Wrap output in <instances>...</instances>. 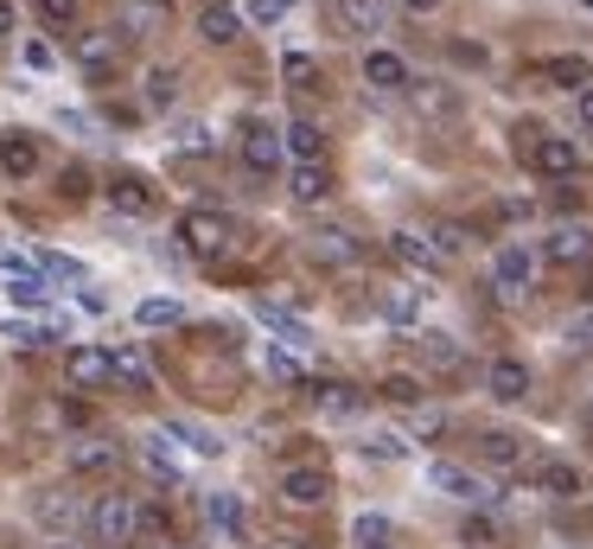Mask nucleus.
Returning a JSON list of instances; mask_svg holds the SVG:
<instances>
[{
	"mask_svg": "<svg viewBox=\"0 0 593 549\" xmlns=\"http://www.w3.org/2000/svg\"><path fill=\"white\" fill-rule=\"evenodd\" d=\"M32 7H39L45 27H71V20H78V0H32Z\"/></svg>",
	"mask_w": 593,
	"mask_h": 549,
	"instance_id": "58836bf2",
	"label": "nucleus"
},
{
	"mask_svg": "<svg viewBox=\"0 0 593 549\" xmlns=\"http://www.w3.org/2000/svg\"><path fill=\"white\" fill-rule=\"evenodd\" d=\"M243 160H249V173H275V166H282V134H268L256 122L249 141H243Z\"/></svg>",
	"mask_w": 593,
	"mask_h": 549,
	"instance_id": "5701e85b",
	"label": "nucleus"
},
{
	"mask_svg": "<svg viewBox=\"0 0 593 549\" xmlns=\"http://www.w3.org/2000/svg\"><path fill=\"white\" fill-rule=\"evenodd\" d=\"M282 498L313 511V505H326V498H333V479H326L319 467H294V472H282Z\"/></svg>",
	"mask_w": 593,
	"mask_h": 549,
	"instance_id": "1a4fd4ad",
	"label": "nucleus"
},
{
	"mask_svg": "<svg viewBox=\"0 0 593 549\" xmlns=\"http://www.w3.org/2000/svg\"><path fill=\"white\" fill-rule=\"evenodd\" d=\"M180 319H185V307L180 301H166V294L134 307V326H141V333H166V326H180Z\"/></svg>",
	"mask_w": 593,
	"mask_h": 549,
	"instance_id": "393cba45",
	"label": "nucleus"
},
{
	"mask_svg": "<svg viewBox=\"0 0 593 549\" xmlns=\"http://www.w3.org/2000/svg\"><path fill=\"white\" fill-rule=\"evenodd\" d=\"M141 460H147V467L160 472V479H180V454H173V447H166V435H147V441H141Z\"/></svg>",
	"mask_w": 593,
	"mask_h": 549,
	"instance_id": "c756f323",
	"label": "nucleus"
},
{
	"mask_svg": "<svg viewBox=\"0 0 593 549\" xmlns=\"http://www.w3.org/2000/svg\"><path fill=\"white\" fill-rule=\"evenodd\" d=\"M333 20L345 32L370 39V32H384V0H333Z\"/></svg>",
	"mask_w": 593,
	"mask_h": 549,
	"instance_id": "4468645a",
	"label": "nucleus"
},
{
	"mask_svg": "<svg viewBox=\"0 0 593 549\" xmlns=\"http://www.w3.org/2000/svg\"><path fill=\"white\" fill-rule=\"evenodd\" d=\"M402 7H409V13H434L440 0H402Z\"/></svg>",
	"mask_w": 593,
	"mask_h": 549,
	"instance_id": "603ef678",
	"label": "nucleus"
},
{
	"mask_svg": "<svg viewBox=\"0 0 593 549\" xmlns=\"http://www.w3.org/2000/svg\"><path fill=\"white\" fill-rule=\"evenodd\" d=\"M428 486L447 492V498H460V505H491V498H498V486H491L485 472L453 467V460H434V467H428Z\"/></svg>",
	"mask_w": 593,
	"mask_h": 549,
	"instance_id": "20e7f679",
	"label": "nucleus"
},
{
	"mask_svg": "<svg viewBox=\"0 0 593 549\" xmlns=\"http://www.w3.org/2000/svg\"><path fill=\"white\" fill-rule=\"evenodd\" d=\"M384 319L389 326H415V319H421V288H389L384 294Z\"/></svg>",
	"mask_w": 593,
	"mask_h": 549,
	"instance_id": "a878e982",
	"label": "nucleus"
},
{
	"mask_svg": "<svg viewBox=\"0 0 593 549\" xmlns=\"http://www.w3.org/2000/svg\"><path fill=\"white\" fill-rule=\"evenodd\" d=\"M294 13V0H249V27H282Z\"/></svg>",
	"mask_w": 593,
	"mask_h": 549,
	"instance_id": "e433bc0d",
	"label": "nucleus"
},
{
	"mask_svg": "<svg viewBox=\"0 0 593 549\" xmlns=\"http://www.w3.org/2000/svg\"><path fill=\"white\" fill-rule=\"evenodd\" d=\"M20 58H27V71H58V52L45 45V39H27V52Z\"/></svg>",
	"mask_w": 593,
	"mask_h": 549,
	"instance_id": "a19ab883",
	"label": "nucleus"
},
{
	"mask_svg": "<svg viewBox=\"0 0 593 549\" xmlns=\"http://www.w3.org/2000/svg\"><path fill=\"white\" fill-rule=\"evenodd\" d=\"M109 467H115V447H103V441L78 447V472H109Z\"/></svg>",
	"mask_w": 593,
	"mask_h": 549,
	"instance_id": "ea45409f",
	"label": "nucleus"
},
{
	"mask_svg": "<svg viewBox=\"0 0 593 549\" xmlns=\"http://www.w3.org/2000/svg\"><path fill=\"white\" fill-rule=\"evenodd\" d=\"M587 7H593V0H587Z\"/></svg>",
	"mask_w": 593,
	"mask_h": 549,
	"instance_id": "864d4df0",
	"label": "nucleus"
},
{
	"mask_svg": "<svg viewBox=\"0 0 593 549\" xmlns=\"http://www.w3.org/2000/svg\"><path fill=\"white\" fill-rule=\"evenodd\" d=\"M0 268H7V275H32V256H20L13 243H0Z\"/></svg>",
	"mask_w": 593,
	"mask_h": 549,
	"instance_id": "c03bdc74",
	"label": "nucleus"
},
{
	"mask_svg": "<svg viewBox=\"0 0 593 549\" xmlns=\"http://www.w3.org/2000/svg\"><path fill=\"white\" fill-rule=\"evenodd\" d=\"M78 58H83V64H90V71H109V58H115V45H109L103 32H90V39H83V45H78Z\"/></svg>",
	"mask_w": 593,
	"mask_h": 549,
	"instance_id": "4c0bfd02",
	"label": "nucleus"
},
{
	"mask_svg": "<svg viewBox=\"0 0 593 549\" xmlns=\"http://www.w3.org/2000/svg\"><path fill=\"white\" fill-rule=\"evenodd\" d=\"M39 523H45L52 537H64V530H83V523H90V505H83L78 492H58V498H45V505H39Z\"/></svg>",
	"mask_w": 593,
	"mask_h": 549,
	"instance_id": "f8f14e48",
	"label": "nucleus"
},
{
	"mask_svg": "<svg viewBox=\"0 0 593 549\" xmlns=\"http://www.w3.org/2000/svg\"><path fill=\"white\" fill-rule=\"evenodd\" d=\"M7 301L39 314V307H52V301H58V288L45 282V275H39V268H32V275H13V282H7Z\"/></svg>",
	"mask_w": 593,
	"mask_h": 549,
	"instance_id": "412c9836",
	"label": "nucleus"
},
{
	"mask_svg": "<svg viewBox=\"0 0 593 549\" xmlns=\"http://www.w3.org/2000/svg\"><path fill=\"white\" fill-rule=\"evenodd\" d=\"M109 199H115V211H129V217H147V211H154V192H147L141 180H115Z\"/></svg>",
	"mask_w": 593,
	"mask_h": 549,
	"instance_id": "cd10ccee",
	"label": "nucleus"
},
{
	"mask_svg": "<svg viewBox=\"0 0 593 549\" xmlns=\"http://www.w3.org/2000/svg\"><path fill=\"white\" fill-rule=\"evenodd\" d=\"M549 78L562 83V90H574V96H581V90L593 83V64H587V58H555V64H549Z\"/></svg>",
	"mask_w": 593,
	"mask_h": 549,
	"instance_id": "7c9ffc66",
	"label": "nucleus"
},
{
	"mask_svg": "<svg viewBox=\"0 0 593 549\" xmlns=\"http://www.w3.org/2000/svg\"><path fill=\"white\" fill-rule=\"evenodd\" d=\"M198 511H205V523L217 530V537H243V498L236 492H205Z\"/></svg>",
	"mask_w": 593,
	"mask_h": 549,
	"instance_id": "2eb2a0df",
	"label": "nucleus"
},
{
	"mask_svg": "<svg viewBox=\"0 0 593 549\" xmlns=\"http://www.w3.org/2000/svg\"><path fill=\"white\" fill-rule=\"evenodd\" d=\"M485 384L498 403H523L530 396V370H523V358H498V365L485 370Z\"/></svg>",
	"mask_w": 593,
	"mask_h": 549,
	"instance_id": "f3484780",
	"label": "nucleus"
},
{
	"mask_svg": "<svg viewBox=\"0 0 593 549\" xmlns=\"http://www.w3.org/2000/svg\"><path fill=\"white\" fill-rule=\"evenodd\" d=\"M166 441L192 447V454H205V460H217V454H224V441H217V435H211L205 421H166Z\"/></svg>",
	"mask_w": 593,
	"mask_h": 549,
	"instance_id": "b1692460",
	"label": "nucleus"
},
{
	"mask_svg": "<svg viewBox=\"0 0 593 549\" xmlns=\"http://www.w3.org/2000/svg\"><path fill=\"white\" fill-rule=\"evenodd\" d=\"M384 537H389V518H384V511H364V518H351V543H358V549H384Z\"/></svg>",
	"mask_w": 593,
	"mask_h": 549,
	"instance_id": "2f4dec72",
	"label": "nucleus"
},
{
	"mask_svg": "<svg viewBox=\"0 0 593 549\" xmlns=\"http://www.w3.org/2000/svg\"><path fill=\"white\" fill-rule=\"evenodd\" d=\"M364 454H370V460H409V435H389V428H377V435L364 441Z\"/></svg>",
	"mask_w": 593,
	"mask_h": 549,
	"instance_id": "f704fd0d",
	"label": "nucleus"
},
{
	"mask_svg": "<svg viewBox=\"0 0 593 549\" xmlns=\"http://www.w3.org/2000/svg\"><path fill=\"white\" fill-rule=\"evenodd\" d=\"M115 377H134V384H147V365H141V352H115Z\"/></svg>",
	"mask_w": 593,
	"mask_h": 549,
	"instance_id": "37998d69",
	"label": "nucleus"
},
{
	"mask_svg": "<svg viewBox=\"0 0 593 549\" xmlns=\"http://www.w3.org/2000/svg\"><path fill=\"white\" fill-rule=\"evenodd\" d=\"M231 236H236V224L224 217V211H185V224H180V243L198 262H217L224 250H231Z\"/></svg>",
	"mask_w": 593,
	"mask_h": 549,
	"instance_id": "f03ea898",
	"label": "nucleus"
},
{
	"mask_svg": "<svg viewBox=\"0 0 593 549\" xmlns=\"http://www.w3.org/2000/svg\"><path fill=\"white\" fill-rule=\"evenodd\" d=\"M549 262H587L593 256V236L581 231V224H562V231H549Z\"/></svg>",
	"mask_w": 593,
	"mask_h": 549,
	"instance_id": "4be33fe9",
	"label": "nucleus"
},
{
	"mask_svg": "<svg viewBox=\"0 0 593 549\" xmlns=\"http://www.w3.org/2000/svg\"><path fill=\"white\" fill-rule=\"evenodd\" d=\"M83 537L90 543H103V549H122L141 537V505H134L129 492H109L90 505V523H83Z\"/></svg>",
	"mask_w": 593,
	"mask_h": 549,
	"instance_id": "f257e3e1",
	"label": "nucleus"
},
{
	"mask_svg": "<svg viewBox=\"0 0 593 549\" xmlns=\"http://www.w3.org/2000/svg\"><path fill=\"white\" fill-rule=\"evenodd\" d=\"M287 192H294L300 205H319V199L333 192V173H326V160H300V166H287Z\"/></svg>",
	"mask_w": 593,
	"mask_h": 549,
	"instance_id": "ddd939ff",
	"label": "nucleus"
},
{
	"mask_svg": "<svg viewBox=\"0 0 593 549\" xmlns=\"http://www.w3.org/2000/svg\"><path fill=\"white\" fill-rule=\"evenodd\" d=\"M64 370H71V384H78V390H103L109 377H115V358H109L103 345H78Z\"/></svg>",
	"mask_w": 593,
	"mask_h": 549,
	"instance_id": "6e6552de",
	"label": "nucleus"
},
{
	"mask_svg": "<svg viewBox=\"0 0 593 549\" xmlns=\"http://www.w3.org/2000/svg\"><path fill=\"white\" fill-rule=\"evenodd\" d=\"M530 166H536L542 180H568V173H581V148L568 134H536L530 141Z\"/></svg>",
	"mask_w": 593,
	"mask_h": 549,
	"instance_id": "39448f33",
	"label": "nucleus"
},
{
	"mask_svg": "<svg viewBox=\"0 0 593 549\" xmlns=\"http://www.w3.org/2000/svg\"><path fill=\"white\" fill-rule=\"evenodd\" d=\"M574 115H581V129L593 134V83H587V90H581V96H574Z\"/></svg>",
	"mask_w": 593,
	"mask_h": 549,
	"instance_id": "8fccbe9b",
	"label": "nucleus"
},
{
	"mask_svg": "<svg viewBox=\"0 0 593 549\" xmlns=\"http://www.w3.org/2000/svg\"><path fill=\"white\" fill-rule=\"evenodd\" d=\"M173 96H180V71H173V64H160L154 78H147V103H154V109H166Z\"/></svg>",
	"mask_w": 593,
	"mask_h": 549,
	"instance_id": "c9c22d12",
	"label": "nucleus"
},
{
	"mask_svg": "<svg viewBox=\"0 0 593 549\" xmlns=\"http://www.w3.org/2000/svg\"><path fill=\"white\" fill-rule=\"evenodd\" d=\"M268 370H275V377H287V384H294V377H300V365H294V358H287V352H268Z\"/></svg>",
	"mask_w": 593,
	"mask_h": 549,
	"instance_id": "09e8293b",
	"label": "nucleus"
},
{
	"mask_svg": "<svg viewBox=\"0 0 593 549\" xmlns=\"http://www.w3.org/2000/svg\"><path fill=\"white\" fill-rule=\"evenodd\" d=\"M313 256L333 262V268H345V262H358V243H351L345 231H319V236H313Z\"/></svg>",
	"mask_w": 593,
	"mask_h": 549,
	"instance_id": "c85d7f7f",
	"label": "nucleus"
},
{
	"mask_svg": "<svg viewBox=\"0 0 593 549\" xmlns=\"http://www.w3.org/2000/svg\"><path fill=\"white\" fill-rule=\"evenodd\" d=\"M364 83H370V90H409L402 52H364Z\"/></svg>",
	"mask_w": 593,
	"mask_h": 549,
	"instance_id": "dca6fc26",
	"label": "nucleus"
},
{
	"mask_svg": "<svg viewBox=\"0 0 593 549\" xmlns=\"http://www.w3.org/2000/svg\"><path fill=\"white\" fill-rule=\"evenodd\" d=\"M389 256L402 262V268H415V275H440V268H447V262H440V250L421 231H396V236H389Z\"/></svg>",
	"mask_w": 593,
	"mask_h": 549,
	"instance_id": "423d86ee",
	"label": "nucleus"
},
{
	"mask_svg": "<svg viewBox=\"0 0 593 549\" xmlns=\"http://www.w3.org/2000/svg\"><path fill=\"white\" fill-rule=\"evenodd\" d=\"M7 32H13V7H7V0H0V39H7Z\"/></svg>",
	"mask_w": 593,
	"mask_h": 549,
	"instance_id": "3c124183",
	"label": "nucleus"
},
{
	"mask_svg": "<svg viewBox=\"0 0 593 549\" xmlns=\"http://www.w3.org/2000/svg\"><path fill=\"white\" fill-rule=\"evenodd\" d=\"M491 282H498L504 301H523L530 282H536V250H530V243H504V250L491 256Z\"/></svg>",
	"mask_w": 593,
	"mask_h": 549,
	"instance_id": "7ed1b4c3",
	"label": "nucleus"
},
{
	"mask_svg": "<svg viewBox=\"0 0 593 549\" xmlns=\"http://www.w3.org/2000/svg\"><path fill=\"white\" fill-rule=\"evenodd\" d=\"M32 268H39L45 282H83V262L64 256V250H39V256H32Z\"/></svg>",
	"mask_w": 593,
	"mask_h": 549,
	"instance_id": "bb28decb",
	"label": "nucleus"
},
{
	"mask_svg": "<svg viewBox=\"0 0 593 549\" xmlns=\"http://www.w3.org/2000/svg\"><path fill=\"white\" fill-rule=\"evenodd\" d=\"M384 396H389V403H415L421 390H415V377H389V384H384Z\"/></svg>",
	"mask_w": 593,
	"mask_h": 549,
	"instance_id": "49530a36",
	"label": "nucleus"
},
{
	"mask_svg": "<svg viewBox=\"0 0 593 549\" xmlns=\"http://www.w3.org/2000/svg\"><path fill=\"white\" fill-rule=\"evenodd\" d=\"M141 537H166V511L160 505H141Z\"/></svg>",
	"mask_w": 593,
	"mask_h": 549,
	"instance_id": "a18cd8bd",
	"label": "nucleus"
},
{
	"mask_svg": "<svg viewBox=\"0 0 593 549\" xmlns=\"http://www.w3.org/2000/svg\"><path fill=\"white\" fill-rule=\"evenodd\" d=\"M428 243H434V250H440V262H447V256H460V243H466V236L453 231V224H440V231L428 236Z\"/></svg>",
	"mask_w": 593,
	"mask_h": 549,
	"instance_id": "79ce46f5",
	"label": "nucleus"
},
{
	"mask_svg": "<svg viewBox=\"0 0 593 549\" xmlns=\"http://www.w3.org/2000/svg\"><path fill=\"white\" fill-rule=\"evenodd\" d=\"M32 166H39V141L20 134V129H7L0 134V173H7V180H32Z\"/></svg>",
	"mask_w": 593,
	"mask_h": 549,
	"instance_id": "9b49d317",
	"label": "nucleus"
},
{
	"mask_svg": "<svg viewBox=\"0 0 593 549\" xmlns=\"http://www.w3.org/2000/svg\"><path fill=\"white\" fill-rule=\"evenodd\" d=\"M256 319H262V326H268V333H275V345H282V352H300V358H307V352H313V326H307V319L282 314V307H268V301H262V307H256Z\"/></svg>",
	"mask_w": 593,
	"mask_h": 549,
	"instance_id": "0eeeda50",
	"label": "nucleus"
},
{
	"mask_svg": "<svg viewBox=\"0 0 593 549\" xmlns=\"http://www.w3.org/2000/svg\"><path fill=\"white\" fill-rule=\"evenodd\" d=\"M485 460H491V467H523V441L498 428V435H485Z\"/></svg>",
	"mask_w": 593,
	"mask_h": 549,
	"instance_id": "72a5a7b5",
	"label": "nucleus"
},
{
	"mask_svg": "<svg viewBox=\"0 0 593 549\" xmlns=\"http://www.w3.org/2000/svg\"><path fill=\"white\" fill-rule=\"evenodd\" d=\"M282 154L294 160V166L326 154V134H319V122H287V129H282Z\"/></svg>",
	"mask_w": 593,
	"mask_h": 549,
	"instance_id": "aec40b11",
	"label": "nucleus"
},
{
	"mask_svg": "<svg viewBox=\"0 0 593 549\" xmlns=\"http://www.w3.org/2000/svg\"><path fill=\"white\" fill-rule=\"evenodd\" d=\"M313 403H319V416H326V421L364 416V396L351 390V384H313Z\"/></svg>",
	"mask_w": 593,
	"mask_h": 549,
	"instance_id": "a211bd4d",
	"label": "nucleus"
},
{
	"mask_svg": "<svg viewBox=\"0 0 593 549\" xmlns=\"http://www.w3.org/2000/svg\"><path fill=\"white\" fill-rule=\"evenodd\" d=\"M421 358H428L434 370H453L460 365V345L447 339V333H421Z\"/></svg>",
	"mask_w": 593,
	"mask_h": 549,
	"instance_id": "473e14b6",
	"label": "nucleus"
},
{
	"mask_svg": "<svg viewBox=\"0 0 593 549\" xmlns=\"http://www.w3.org/2000/svg\"><path fill=\"white\" fill-rule=\"evenodd\" d=\"M282 71H287V78H294V83H313V78H319V71H313V58H300V52L287 58Z\"/></svg>",
	"mask_w": 593,
	"mask_h": 549,
	"instance_id": "de8ad7c7",
	"label": "nucleus"
},
{
	"mask_svg": "<svg viewBox=\"0 0 593 549\" xmlns=\"http://www.w3.org/2000/svg\"><path fill=\"white\" fill-rule=\"evenodd\" d=\"M530 479H536V486H542L549 498H581V492H587L581 467H568V460H542V467L530 472Z\"/></svg>",
	"mask_w": 593,
	"mask_h": 549,
	"instance_id": "6ab92c4d",
	"label": "nucleus"
},
{
	"mask_svg": "<svg viewBox=\"0 0 593 549\" xmlns=\"http://www.w3.org/2000/svg\"><path fill=\"white\" fill-rule=\"evenodd\" d=\"M198 32H205V45H236L243 13H236L231 0H205V7H198Z\"/></svg>",
	"mask_w": 593,
	"mask_h": 549,
	"instance_id": "9d476101",
	"label": "nucleus"
}]
</instances>
